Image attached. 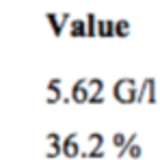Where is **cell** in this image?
<instances>
[{"label":"cell","mask_w":160,"mask_h":160,"mask_svg":"<svg viewBox=\"0 0 160 160\" xmlns=\"http://www.w3.org/2000/svg\"><path fill=\"white\" fill-rule=\"evenodd\" d=\"M98 35H100V37H110V35H115V22H112V20H98Z\"/></svg>","instance_id":"5"},{"label":"cell","mask_w":160,"mask_h":160,"mask_svg":"<svg viewBox=\"0 0 160 160\" xmlns=\"http://www.w3.org/2000/svg\"><path fill=\"white\" fill-rule=\"evenodd\" d=\"M50 22H52L54 30H56V32H61V26H63V22H65V20H61L58 15H50Z\"/></svg>","instance_id":"13"},{"label":"cell","mask_w":160,"mask_h":160,"mask_svg":"<svg viewBox=\"0 0 160 160\" xmlns=\"http://www.w3.org/2000/svg\"><path fill=\"white\" fill-rule=\"evenodd\" d=\"M126 154H130V158H141L143 149H141V145H136V143H132V145L128 147V152H126Z\"/></svg>","instance_id":"12"},{"label":"cell","mask_w":160,"mask_h":160,"mask_svg":"<svg viewBox=\"0 0 160 160\" xmlns=\"http://www.w3.org/2000/svg\"><path fill=\"white\" fill-rule=\"evenodd\" d=\"M156 80L154 78H145L141 89H136V102H143V100H149V102H156Z\"/></svg>","instance_id":"2"},{"label":"cell","mask_w":160,"mask_h":160,"mask_svg":"<svg viewBox=\"0 0 160 160\" xmlns=\"http://www.w3.org/2000/svg\"><path fill=\"white\" fill-rule=\"evenodd\" d=\"M128 141H130V136H126L123 132H117V134H112V145L115 147H119V152L128 145Z\"/></svg>","instance_id":"10"},{"label":"cell","mask_w":160,"mask_h":160,"mask_svg":"<svg viewBox=\"0 0 160 160\" xmlns=\"http://www.w3.org/2000/svg\"><path fill=\"white\" fill-rule=\"evenodd\" d=\"M48 143H50V152H48V158H52L58 154V149H61V141H58V134H50L48 136Z\"/></svg>","instance_id":"7"},{"label":"cell","mask_w":160,"mask_h":160,"mask_svg":"<svg viewBox=\"0 0 160 160\" xmlns=\"http://www.w3.org/2000/svg\"><path fill=\"white\" fill-rule=\"evenodd\" d=\"M115 98L123 104H130L136 100V82L132 78H123L115 84Z\"/></svg>","instance_id":"1"},{"label":"cell","mask_w":160,"mask_h":160,"mask_svg":"<svg viewBox=\"0 0 160 160\" xmlns=\"http://www.w3.org/2000/svg\"><path fill=\"white\" fill-rule=\"evenodd\" d=\"M72 35H76V37H82V35H87L84 20H72Z\"/></svg>","instance_id":"11"},{"label":"cell","mask_w":160,"mask_h":160,"mask_svg":"<svg viewBox=\"0 0 160 160\" xmlns=\"http://www.w3.org/2000/svg\"><path fill=\"white\" fill-rule=\"evenodd\" d=\"M58 80L56 82H50V87H48V102H56L58 98H61V89H58Z\"/></svg>","instance_id":"9"},{"label":"cell","mask_w":160,"mask_h":160,"mask_svg":"<svg viewBox=\"0 0 160 160\" xmlns=\"http://www.w3.org/2000/svg\"><path fill=\"white\" fill-rule=\"evenodd\" d=\"M72 98H74L76 102H87V100H89V95H87V80H78V82L74 84Z\"/></svg>","instance_id":"4"},{"label":"cell","mask_w":160,"mask_h":160,"mask_svg":"<svg viewBox=\"0 0 160 160\" xmlns=\"http://www.w3.org/2000/svg\"><path fill=\"white\" fill-rule=\"evenodd\" d=\"M130 32V22L128 20H119L117 24H115V35L117 37H126Z\"/></svg>","instance_id":"8"},{"label":"cell","mask_w":160,"mask_h":160,"mask_svg":"<svg viewBox=\"0 0 160 160\" xmlns=\"http://www.w3.org/2000/svg\"><path fill=\"white\" fill-rule=\"evenodd\" d=\"M78 152H80V147H78V141H76V134H69L63 141V154L67 158H74V156H78Z\"/></svg>","instance_id":"3"},{"label":"cell","mask_w":160,"mask_h":160,"mask_svg":"<svg viewBox=\"0 0 160 160\" xmlns=\"http://www.w3.org/2000/svg\"><path fill=\"white\" fill-rule=\"evenodd\" d=\"M87 141H89V152H87L84 156L89 158V156H95V154H98V149L102 147V134H91Z\"/></svg>","instance_id":"6"}]
</instances>
